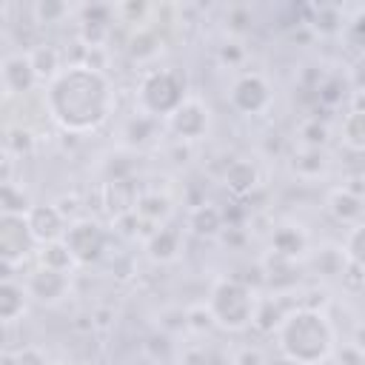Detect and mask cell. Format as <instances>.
<instances>
[{"label":"cell","mask_w":365,"mask_h":365,"mask_svg":"<svg viewBox=\"0 0 365 365\" xmlns=\"http://www.w3.org/2000/svg\"><path fill=\"white\" fill-rule=\"evenodd\" d=\"M342 143L354 151H365V108H351L339 125Z\"/></svg>","instance_id":"19"},{"label":"cell","mask_w":365,"mask_h":365,"mask_svg":"<svg viewBox=\"0 0 365 365\" xmlns=\"http://www.w3.org/2000/svg\"><path fill=\"white\" fill-rule=\"evenodd\" d=\"M328 211H331L339 222H354V220H359V214H362V197L354 194L348 185H345V188H334V191L328 194Z\"/></svg>","instance_id":"15"},{"label":"cell","mask_w":365,"mask_h":365,"mask_svg":"<svg viewBox=\"0 0 365 365\" xmlns=\"http://www.w3.org/2000/svg\"><path fill=\"white\" fill-rule=\"evenodd\" d=\"M222 182H225V188H228L231 194L245 197V194H251V191L257 188L259 171H257V165H254L251 160H231V163L225 165V171H222Z\"/></svg>","instance_id":"13"},{"label":"cell","mask_w":365,"mask_h":365,"mask_svg":"<svg viewBox=\"0 0 365 365\" xmlns=\"http://www.w3.org/2000/svg\"><path fill=\"white\" fill-rule=\"evenodd\" d=\"M131 54L134 57H154L157 54V40H154V34H148V31H140V34H134L131 37Z\"/></svg>","instance_id":"32"},{"label":"cell","mask_w":365,"mask_h":365,"mask_svg":"<svg viewBox=\"0 0 365 365\" xmlns=\"http://www.w3.org/2000/svg\"><path fill=\"white\" fill-rule=\"evenodd\" d=\"M228 20H231V26H234V29H242L245 23H251V11H248V9H242V6H234V9L228 11Z\"/></svg>","instance_id":"37"},{"label":"cell","mask_w":365,"mask_h":365,"mask_svg":"<svg viewBox=\"0 0 365 365\" xmlns=\"http://www.w3.org/2000/svg\"><path fill=\"white\" fill-rule=\"evenodd\" d=\"M348 31H351V37H356V43H365V9H359L354 14V20L348 23Z\"/></svg>","instance_id":"36"},{"label":"cell","mask_w":365,"mask_h":365,"mask_svg":"<svg viewBox=\"0 0 365 365\" xmlns=\"http://www.w3.org/2000/svg\"><path fill=\"white\" fill-rule=\"evenodd\" d=\"M308 26H311L314 31H319V34H334V31L342 29V17H339V11H336L334 6H325V9L317 11V17H314Z\"/></svg>","instance_id":"29"},{"label":"cell","mask_w":365,"mask_h":365,"mask_svg":"<svg viewBox=\"0 0 365 365\" xmlns=\"http://www.w3.org/2000/svg\"><path fill=\"white\" fill-rule=\"evenodd\" d=\"M68 254L74 257L77 265H91L97 262L103 254H106V245H108V234L106 228L97 222V220H74L68 228H66V237H63Z\"/></svg>","instance_id":"5"},{"label":"cell","mask_w":365,"mask_h":365,"mask_svg":"<svg viewBox=\"0 0 365 365\" xmlns=\"http://www.w3.org/2000/svg\"><path fill=\"white\" fill-rule=\"evenodd\" d=\"M0 202H3V214H14V217H26L34 208L29 194L23 188H17L11 180L0 185Z\"/></svg>","instance_id":"21"},{"label":"cell","mask_w":365,"mask_h":365,"mask_svg":"<svg viewBox=\"0 0 365 365\" xmlns=\"http://www.w3.org/2000/svg\"><path fill=\"white\" fill-rule=\"evenodd\" d=\"M354 348H356L359 354H365V322L356 325V331H354Z\"/></svg>","instance_id":"40"},{"label":"cell","mask_w":365,"mask_h":365,"mask_svg":"<svg viewBox=\"0 0 365 365\" xmlns=\"http://www.w3.org/2000/svg\"><path fill=\"white\" fill-rule=\"evenodd\" d=\"M182 365H208V356L194 348V351H188V354L182 356Z\"/></svg>","instance_id":"39"},{"label":"cell","mask_w":365,"mask_h":365,"mask_svg":"<svg viewBox=\"0 0 365 365\" xmlns=\"http://www.w3.org/2000/svg\"><path fill=\"white\" fill-rule=\"evenodd\" d=\"M31 145H34V140H31V134L26 128H9V134H6V151L9 154L23 157V154L31 151Z\"/></svg>","instance_id":"31"},{"label":"cell","mask_w":365,"mask_h":365,"mask_svg":"<svg viewBox=\"0 0 365 365\" xmlns=\"http://www.w3.org/2000/svg\"><path fill=\"white\" fill-rule=\"evenodd\" d=\"M66 14H68V6L60 3V0H40V3L34 6L37 23H60Z\"/></svg>","instance_id":"30"},{"label":"cell","mask_w":365,"mask_h":365,"mask_svg":"<svg viewBox=\"0 0 365 365\" xmlns=\"http://www.w3.org/2000/svg\"><path fill=\"white\" fill-rule=\"evenodd\" d=\"M3 91L11 97V94H26L37 86V71H34V63H31V54L29 51H14V54H6L3 57Z\"/></svg>","instance_id":"9"},{"label":"cell","mask_w":365,"mask_h":365,"mask_svg":"<svg viewBox=\"0 0 365 365\" xmlns=\"http://www.w3.org/2000/svg\"><path fill=\"white\" fill-rule=\"evenodd\" d=\"M60 365H68V362H60Z\"/></svg>","instance_id":"41"},{"label":"cell","mask_w":365,"mask_h":365,"mask_svg":"<svg viewBox=\"0 0 365 365\" xmlns=\"http://www.w3.org/2000/svg\"><path fill=\"white\" fill-rule=\"evenodd\" d=\"M134 211L140 214V220H165L171 211V202L168 197H160V194H143L137 197Z\"/></svg>","instance_id":"23"},{"label":"cell","mask_w":365,"mask_h":365,"mask_svg":"<svg viewBox=\"0 0 365 365\" xmlns=\"http://www.w3.org/2000/svg\"><path fill=\"white\" fill-rule=\"evenodd\" d=\"M208 108L202 106V100H197V97H188L165 123H168V128L177 134V140H185V143H191V140H200L205 131H208Z\"/></svg>","instance_id":"8"},{"label":"cell","mask_w":365,"mask_h":365,"mask_svg":"<svg viewBox=\"0 0 365 365\" xmlns=\"http://www.w3.org/2000/svg\"><path fill=\"white\" fill-rule=\"evenodd\" d=\"M34 245L31 228L26 222V217H14V214H3L0 217V257L6 265H17L29 248Z\"/></svg>","instance_id":"7"},{"label":"cell","mask_w":365,"mask_h":365,"mask_svg":"<svg viewBox=\"0 0 365 365\" xmlns=\"http://www.w3.org/2000/svg\"><path fill=\"white\" fill-rule=\"evenodd\" d=\"M345 262H348V257H345V251H339V248H322V251L317 254V259H314L317 271L325 274V277L345 274V268H348Z\"/></svg>","instance_id":"24"},{"label":"cell","mask_w":365,"mask_h":365,"mask_svg":"<svg viewBox=\"0 0 365 365\" xmlns=\"http://www.w3.org/2000/svg\"><path fill=\"white\" fill-rule=\"evenodd\" d=\"M322 168H325V157L319 148H305L294 157V171L302 177H317Z\"/></svg>","instance_id":"26"},{"label":"cell","mask_w":365,"mask_h":365,"mask_svg":"<svg viewBox=\"0 0 365 365\" xmlns=\"http://www.w3.org/2000/svg\"><path fill=\"white\" fill-rule=\"evenodd\" d=\"M351 86L356 88V94H365V54L351 68Z\"/></svg>","instance_id":"35"},{"label":"cell","mask_w":365,"mask_h":365,"mask_svg":"<svg viewBox=\"0 0 365 365\" xmlns=\"http://www.w3.org/2000/svg\"><path fill=\"white\" fill-rule=\"evenodd\" d=\"M145 251L154 262H171L177 254H180V231L174 225H163L157 228L148 242H145Z\"/></svg>","instance_id":"14"},{"label":"cell","mask_w":365,"mask_h":365,"mask_svg":"<svg viewBox=\"0 0 365 365\" xmlns=\"http://www.w3.org/2000/svg\"><path fill=\"white\" fill-rule=\"evenodd\" d=\"M299 137H302L305 148H319V145H325V140H328V125L319 123V117H308V120L299 125Z\"/></svg>","instance_id":"28"},{"label":"cell","mask_w":365,"mask_h":365,"mask_svg":"<svg viewBox=\"0 0 365 365\" xmlns=\"http://www.w3.org/2000/svg\"><path fill=\"white\" fill-rule=\"evenodd\" d=\"M29 54H31V63H34V71H37L40 80L48 77V83H51V80L63 71V66H60V51H57L54 46H37V48H31Z\"/></svg>","instance_id":"20"},{"label":"cell","mask_w":365,"mask_h":365,"mask_svg":"<svg viewBox=\"0 0 365 365\" xmlns=\"http://www.w3.org/2000/svg\"><path fill=\"white\" fill-rule=\"evenodd\" d=\"M222 222H225V214H222L217 205H211V202L194 205V211H191V217H188L191 231L200 234V237H217V234L222 231Z\"/></svg>","instance_id":"16"},{"label":"cell","mask_w":365,"mask_h":365,"mask_svg":"<svg viewBox=\"0 0 365 365\" xmlns=\"http://www.w3.org/2000/svg\"><path fill=\"white\" fill-rule=\"evenodd\" d=\"M231 106L242 114H262L271 106V86L259 71L242 74L231 88Z\"/></svg>","instance_id":"6"},{"label":"cell","mask_w":365,"mask_h":365,"mask_svg":"<svg viewBox=\"0 0 365 365\" xmlns=\"http://www.w3.org/2000/svg\"><path fill=\"white\" fill-rule=\"evenodd\" d=\"M345 257H348V262H354V265H359V268H365V222L362 225H356V228H351V234H348V240H345Z\"/></svg>","instance_id":"27"},{"label":"cell","mask_w":365,"mask_h":365,"mask_svg":"<svg viewBox=\"0 0 365 365\" xmlns=\"http://www.w3.org/2000/svg\"><path fill=\"white\" fill-rule=\"evenodd\" d=\"M282 311H279V305L271 299V297H259L257 299V308H254V328H259V331H274V328H279V322H282Z\"/></svg>","instance_id":"22"},{"label":"cell","mask_w":365,"mask_h":365,"mask_svg":"<svg viewBox=\"0 0 365 365\" xmlns=\"http://www.w3.org/2000/svg\"><path fill=\"white\" fill-rule=\"evenodd\" d=\"M11 365H48V362H46V356H43V351H40V348L26 345L23 351L11 354Z\"/></svg>","instance_id":"34"},{"label":"cell","mask_w":365,"mask_h":365,"mask_svg":"<svg viewBox=\"0 0 365 365\" xmlns=\"http://www.w3.org/2000/svg\"><path fill=\"white\" fill-rule=\"evenodd\" d=\"M257 291L242 282V279H220L211 291V299H208V311H211V319L220 325V328H228V331H242L254 322V308H257Z\"/></svg>","instance_id":"3"},{"label":"cell","mask_w":365,"mask_h":365,"mask_svg":"<svg viewBox=\"0 0 365 365\" xmlns=\"http://www.w3.org/2000/svg\"><path fill=\"white\" fill-rule=\"evenodd\" d=\"M40 259H43L46 268H57V271H68V268L74 265V257L68 254V248H66L63 240H60V242H48V245H43Z\"/></svg>","instance_id":"25"},{"label":"cell","mask_w":365,"mask_h":365,"mask_svg":"<svg viewBox=\"0 0 365 365\" xmlns=\"http://www.w3.org/2000/svg\"><path fill=\"white\" fill-rule=\"evenodd\" d=\"M342 88H345V86H342V80H339V77H331V80H325V83L317 88V97H319L325 106H334V103H339V100H342V94H345Z\"/></svg>","instance_id":"33"},{"label":"cell","mask_w":365,"mask_h":365,"mask_svg":"<svg viewBox=\"0 0 365 365\" xmlns=\"http://www.w3.org/2000/svg\"><path fill=\"white\" fill-rule=\"evenodd\" d=\"M26 222L31 228V237L37 245H48V242H60L66 237V228H68V220L60 214V208L51 202V205H34L29 214H26Z\"/></svg>","instance_id":"10"},{"label":"cell","mask_w":365,"mask_h":365,"mask_svg":"<svg viewBox=\"0 0 365 365\" xmlns=\"http://www.w3.org/2000/svg\"><path fill=\"white\" fill-rule=\"evenodd\" d=\"M26 291H29L37 302H48V305H51V302H57V299L66 297V291H68V271H57V268L40 265V268L29 277Z\"/></svg>","instance_id":"11"},{"label":"cell","mask_w":365,"mask_h":365,"mask_svg":"<svg viewBox=\"0 0 365 365\" xmlns=\"http://www.w3.org/2000/svg\"><path fill=\"white\" fill-rule=\"evenodd\" d=\"M46 108L63 131L86 134L106 123L114 108V91L100 68H91L88 63H74L48 83Z\"/></svg>","instance_id":"1"},{"label":"cell","mask_w":365,"mask_h":365,"mask_svg":"<svg viewBox=\"0 0 365 365\" xmlns=\"http://www.w3.org/2000/svg\"><path fill=\"white\" fill-rule=\"evenodd\" d=\"M188 100L185 94V77L177 68H157L143 77L140 83V106L151 117L168 120L182 103Z\"/></svg>","instance_id":"4"},{"label":"cell","mask_w":365,"mask_h":365,"mask_svg":"<svg viewBox=\"0 0 365 365\" xmlns=\"http://www.w3.org/2000/svg\"><path fill=\"white\" fill-rule=\"evenodd\" d=\"M26 294L23 285H17L11 277H3L0 282V317L3 322H14L26 311Z\"/></svg>","instance_id":"17"},{"label":"cell","mask_w":365,"mask_h":365,"mask_svg":"<svg viewBox=\"0 0 365 365\" xmlns=\"http://www.w3.org/2000/svg\"><path fill=\"white\" fill-rule=\"evenodd\" d=\"M220 57H222L225 63H240V60H242V48H240V43H225V46L220 48Z\"/></svg>","instance_id":"38"},{"label":"cell","mask_w":365,"mask_h":365,"mask_svg":"<svg viewBox=\"0 0 365 365\" xmlns=\"http://www.w3.org/2000/svg\"><path fill=\"white\" fill-rule=\"evenodd\" d=\"M279 351L294 365H319L334 351V328L317 308H297L277 328Z\"/></svg>","instance_id":"2"},{"label":"cell","mask_w":365,"mask_h":365,"mask_svg":"<svg viewBox=\"0 0 365 365\" xmlns=\"http://www.w3.org/2000/svg\"><path fill=\"white\" fill-rule=\"evenodd\" d=\"M308 248V237L299 225H277L271 231V254L282 259H297Z\"/></svg>","instance_id":"12"},{"label":"cell","mask_w":365,"mask_h":365,"mask_svg":"<svg viewBox=\"0 0 365 365\" xmlns=\"http://www.w3.org/2000/svg\"><path fill=\"white\" fill-rule=\"evenodd\" d=\"M154 134H157V117H151V114H145V111L134 114V117L125 123V128H123L125 143L134 145V148H143L145 143H151Z\"/></svg>","instance_id":"18"}]
</instances>
